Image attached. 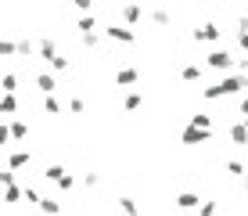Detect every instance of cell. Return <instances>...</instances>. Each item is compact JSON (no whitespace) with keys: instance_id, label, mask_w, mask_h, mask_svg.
<instances>
[{"instance_id":"1","label":"cell","mask_w":248,"mask_h":216,"mask_svg":"<svg viewBox=\"0 0 248 216\" xmlns=\"http://www.w3.org/2000/svg\"><path fill=\"white\" fill-rule=\"evenodd\" d=\"M248 86V76L245 72H227L223 80H219L216 86H205L202 90V98L205 101H219V98H234V94H241Z\"/></svg>"},{"instance_id":"2","label":"cell","mask_w":248,"mask_h":216,"mask_svg":"<svg viewBox=\"0 0 248 216\" xmlns=\"http://www.w3.org/2000/svg\"><path fill=\"white\" fill-rule=\"evenodd\" d=\"M205 65H209V68H216V72H234V68H237V58L230 54V50L216 47L209 58H205Z\"/></svg>"},{"instance_id":"3","label":"cell","mask_w":248,"mask_h":216,"mask_svg":"<svg viewBox=\"0 0 248 216\" xmlns=\"http://www.w3.org/2000/svg\"><path fill=\"white\" fill-rule=\"evenodd\" d=\"M194 40H198V43H219V40H223V29H219L216 22H205V25L194 29Z\"/></svg>"},{"instance_id":"4","label":"cell","mask_w":248,"mask_h":216,"mask_svg":"<svg viewBox=\"0 0 248 216\" xmlns=\"http://www.w3.org/2000/svg\"><path fill=\"white\" fill-rule=\"evenodd\" d=\"M105 36L112 40V43H115V40H119V43H133L137 33L130 29V25H115V22H112V25H105Z\"/></svg>"},{"instance_id":"5","label":"cell","mask_w":248,"mask_h":216,"mask_svg":"<svg viewBox=\"0 0 248 216\" xmlns=\"http://www.w3.org/2000/svg\"><path fill=\"white\" fill-rule=\"evenodd\" d=\"M32 162V151H25V148H18V151H11L7 155V162H4V169H11V173H18V169H25Z\"/></svg>"},{"instance_id":"6","label":"cell","mask_w":248,"mask_h":216,"mask_svg":"<svg viewBox=\"0 0 248 216\" xmlns=\"http://www.w3.org/2000/svg\"><path fill=\"white\" fill-rule=\"evenodd\" d=\"M209 133H212V130H202V126H187L184 133H180V141H184V144H205V141H209Z\"/></svg>"},{"instance_id":"7","label":"cell","mask_w":248,"mask_h":216,"mask_svg":"<svg viewBox=\"0 0 248 216\" xmlns=\"http://www.w3.org/2000/svg\"><path fill=\"white\" fill-rule=\"evenodd\" d=\"M4 202H7V205H18V202H25V187H18V180L4 184Z\"/></svg>"},{"instance_id":"8","label":"cell","mask_w":248,"mask_h":216,"mask_svg":"<svg viewBox=\"0 0 248 216\" xmlns=\"http://www.w3.org/2000/svg\"><path fill=\"white\" fill-rule=\"evenodd\" d=\"M36 54H40V58H44V62L50 65V62L58 58V43L50 40V36H47V40H40V43H36Z\"/></svg>"},{"instance_id":"9","label":"cell","mask_w":248,"mask_h":216,"mask_svg":"<svg viewBox=\"0 0 248 216\" xmlns=\"http://www.w3.org/2000/svg\"><path fill=\"white\" fill-rule=\"evenodd\" d=\"M32 83H36L44 94H54L58 90V76H50V72H36V76H32Z\"/></svg>"},{"instance_id":"10","label":"cell","mask_w":248,"mask_h":216,"mask_svg":"<svg viewBox=\"0 0 248 216\" xmlns=\"http://www.w3.org/2000/svg\"><path fill=\"white\" fill-rule=\"evenodd\" d=\"M227 137H230L234 144H241V148H245V144H248V126H245V123H230Z\"/></svg>"},{"instance_id":"11","label":"cell","mask_w":248,"mask_h":216,"mask_svg":"<svg viewBox=\"0 0 248 216\" xmlns=\"http://www.w3.org/2000/svg\"><path fill=\"white\" fill-rule=\"evenodd\" d=\"M176 205H180L184 213H191V209H198V205H202V198L191 195V191H184V195H176Z\"/></svg>"},{"instance_id":"12","label":"cell","mask_w":248,"mask_h":216,"mask_svg":"<svg viewBox=\"0 0 248 216\" xmlns=\"http://www.w3.org/2000/svg\"><path fill=\"white\" fill-rule=\"evenodd\" d=\"M15 112H18V98H15V94H4V101H0V116L11 119Z\"/></svg>"},{"instance_id":"13","label":"cell","mask_w":248,"mask_h":216,"mask_svg":"<svg viewBox=\"0 0 248 216\" xmlns=\"http://www.w3.org/2000/svg\"><path fill=\"white\" fill-rule=\"evenodd\" d=\"M76 29H79V36L83 33H97V18H93V15H79V18H76Z\"/></svg>"},{"instance_id":"14","label":"cell","mask_w":248,"mask_h":216,"mask_svg":"<svg viewBox=\"0 0 248 216\" xmlns=\"http://www.w3.org/2000/svg\"><path fill=\"white\" fill-rule=\"evenodd\" d=\"M140 15H144V7H140V4H126V7H123L126 25H137V22H140Z\"/></svg>"},{"instance_id":"15","label":"cell","mask_w":248,"mask_h":216,"mask_svg":"<svg viewBox=\"0 0 248 216\" xmlns=\"http://www.w3.org/2000/svg\"><path fill=\"white\" fill-rule=\"evenodd\" d=\"M119 209H123V216H140V205H137L130 195H123V198H119Z\"/></svg>"},{"instance_id":"16","label":"cell","mask_w":248,"mask_h":216,"mask_svg":"<svg viewBox=\"0 0 248 216\" xmlns=\"http://www.w3.org/2000/svg\"><path fill=\"white\" fill-rule=\"evenodd\" d=\"M115 83H119V86H133V83H137V68H119V72H115Z\"/></svg>"},{"instance_id":"17","label":"cell","mask_w":248,"mask_h":216,"mask_svg":"<svg viewBox=\"0 0 248 216\" xmlns=\"http://www.w3.org/2000/svg\"><path fill=\"white\" fill-rule=\"evenodd\" d=\"M140 101H144V94H140V90H130V94L123 98V108H126V112H137V108H140Z\"/></svg>"},{"instance_id":"18","label":"cell","mask_w":248,"mask_h":216,"mask_svg":"<svg viewBox=\"0 0 248 216\" xmlns=\"http://www.w3.org/2000/svg\"><path fill=\"white\" fill-rule=\"evenodd\" d=\"M40 213L58 216V213H62V202H58V198H40Z\"/></svg>"},{"instance_id":"19","label":"cell","mask_w":248,"mask_h":216,"mask_svg":"<svg viewBox=\"0 0 248 216\" xmlns=\"http://www.w3.org/2000/svg\"><path fill=\"white\" fill-rule=\"evenodd\" d=\"M44 112L47 116H62V101H58L54 94H44Z\"/></svg>"},{"instance_id":"20","label":"cell","mask_w":248,"mask_h":216,"mask_svg":"<svg viewBox=\"0 0 248 216\" xmlns=\"http://www.w3.org/2000/svg\"><path fill=\"white\" fill-rule=\"evenodd\" d=\"M11 137H15V141H25V137H29V123L15 119V123H11Z\"/></svg>"},{"instance_id":"21","label":"cell","mask_w":248,"mask_h":216,"mask_svg":"<svg viewBox=\"0 0 248 216\" xmlns=\"http://www.w3.org/2000/svg\"><path fill=\"white\" fill-rule=\"evenodd\" d=\"M180 76H184V83H198L202 80V65H187Z\"/></svg>"},{"instance_id":"22","label":"cell","mask_w":248,"mask_h":216,"mask_svg":"<svg viewBox=\"0 0 248 216\" xmlns=\"http://www.w3.org/2000/svg\"><path fill=\"white\" fill-rule=\"evenodd\" d=\"M0 54H4V58H15V54H18V40L7 36L4 43H0Z\"/></svg>"},{"instance_id":"23","label":"cell","mask_w":248,"mask_h":216,"mask_svg":"<svg viewBox=\"0 0 248 216\" xmlns=\"http://www.w3.org/2000/svg\"><path fill=\"white\" fill-rule=\"evenodd\" d=\"M151 22H155V25H169L173 18H169V11H166V7H155V11H151Z\"/></svg>"},{"instance_id":"24","label":"cell","mask_w":248,"mask_h":216,"mask_svg":"<svg viewBox=\"0 0 248 216\" xmlns=\"http://www.w3.org/2000/svg\"><path fill=\"white\" fill-rule=\"evenodd\" d=\"M62 173H65V166H47V169H44V180L58 184V180H62Z\"/></svg>"},{"instance_id":"25","label":"cell","mask_w":248,"mask_h":216,"mask_svg":"<svg viewBox=\"0 0 248 216\" xmlns=\"http://www.w3.org/2000/svg\"><path fill=\"white\" fill-rule=\"evenodd\" d=\"M18 90V76L15 72H4V94H15Z\"/></svg>"},{"instance_id":"26","label":"cell","mask_w":248,"mask_h":216,"mask_svg":"<svg viewBox=\"0 0 248 216\" xmlns=\"http://www.w3.org/2000/svg\"><path fill=\"white\" fill-rule=\"evenodd\" d=\"M191 126H202V130H212V116H191Z\"/></svg>"},{"instance_id":"27","label":"cell","mask_w":248,"mask_h":216,"mask_svg":"<svg viewBox=\"0 0 248 216\" xmlns=\"http://www.w3.org/2000/svg\"><path fill=\"white\" fill-rule=\"evenodd\" d=\"M68 112H72V116H83V112H87V101H83V98H72V101H68Z\"/></svg>"},{"instance_id":"28","label":"cell","mask_w":248,"mask_h":216,"mask_svg":"<svg viewBox=\"0 0 248 216\" xmlns=\"http://www.w3.org/2000/svg\"><path fill=\"white\" fill-rule=\"evenodd\" d=\"M58 187H62V191H72V187H76V177H72V173H62V180H58Z\"/></svg>"},{"instance_id":"29","label":"cell","mask_w":248,"mask_h":216,"mask_svg":"<svg viewBox=\"0 0 248 216\" xmlns=\"http://www.w3.org/2000/svg\"><path fill=\"white\" fill-rule=\"evenodd\" d=\"M40 198H44V195H40L36 187H32V184H25V202H29V205H40Z\"/></svg>"},{"instance_id":"30","label":"cell","mask_w":248,"mask_h":216,"mask_svg":"<svg viewBox=\"0 0 248 216\" xmlns=\"http://www.w3.org/2000/svg\"><path fill=\"white\" fill-rule=\"evenodd\" d=\"M65 68H68V58L65 54H58L54 62H50V72H65Z\"/></svg>"},{"instance_id":"31","label":"cell","mask_w":248,"mask_h":216,"mask_svg":"<svg viewBox=\"0 0 248 216\" xmlns=\"http://www.w3.org/2000/svg\"><path fill=\"white\" fill-rule=\"evenodd\" d=\"M216 209H219L216 202H202L198 205V216H216Z\"/></svg>"},{"instance_id":"32","label":"cell","mask_w":248,"mask_h":216,"mask_svg":"<svg viewBox=\"0 0 248 216\" xmlns=\"http://www.w3.org/2000/svg\"><path fill=\"white\" fill-rule=\"evenodd\" d=\"M72 4H76V11H79V15H90L93 11V0H72Z\"/></svg>"},{"instance_id":"33","label":"cell","mask_w":248,"mask_h":216,"mask_svg":"<svg viewBox=\"0 0 248 216\" xmlns=\"http://www.w3.org/2000/svg\"><path fill=\"white\" fill-rule=\"evenodd\" d=\"M227 173H230V177H248V173H245V166H241V162H227Z\"/></svg>"},{"instance_id":"34","label":"cell","mask_w":248,"mask_h":216,"mask_svg":"<svg viewBox=\"0 0 248 216\" xmlns=\"http://www.w3.org/2000/svg\"><path fill=\"white\" fill-rule=\"evenodd\" d=\"M83 47H97V43H101V36H97V33H83Z\"/></svg>"},{"instance_id":"35","label":"cell","mask_w":248,"mask_h":216,"mask_svg":"<svg viewBox=\"0 0 248 216\" xmlns=\"http://www.w3.org/2000/svg\"><path fill=\"white\" fill-rule=\"evenodd\" d=\"M237 47L248 54V29H237Z\"/></svg>"},{"instance_id":"36","label":"cell","mask_w":248,"mask_h":216,"mask_svg":"<svg viewBox=\"0 0 248 216\" xmlns=\"http://www.w3.org/2000/svg\"><path fill=\"white\" fill-rule=\"evenodd\" d=\"M83 184H87V187H97L101 177H97V173H83Z\"/></svg>"},{"instance_id":"37","label":"cell","mask_w":248,"mask_h":216,"mask_svg":"<svg viewBox=\"0 0 248 216\" xmlns=\"http://www.w3.org/2000/svg\"><path fill=\"white\" fill-rule=\"evenodd\" d=\"M237 68H241V72L248 76V58H237Z\"/></svg>"},{"instance_id":"38","label":"cell","mask_w":248,"mask_h":216,"mask_svg":"<svg viewBox=\"0 0 248 216\" xmlns=\"http://www.w3.org/2000/svg\"><path fill=\"white\" fill-rule=\"evenodd\" d=\"M237 108H241V116H248V94L241 98V105H237Z\"/></svg>"},{"instance_id":"39","label":"cell","mask_w":248,"mask_h":216,"mask_svg":"<svg viewBox=\"0 0 248 216\" xmlns=\"http://www.w3.org/2000/svg\"><path fill=\"white\" fill-rule=\"evenodd\" d=\"M191 4H209V0H191Z\"/></svg>"},{"instance_id":"40","label":"cell","mask_w":248,"mask_h":216,"mask_svg":"<svg viewBox=\"0 0 248 216\" xmlns=\"http://www.w3.org/2000/svg\"><path fill=\"white\" fill-rule=\"evenodd\" d=\"M245 191H248V177H245Z\"/></svg>"},{"instance_id":"41","label":"cell","mask_w":248,"mask_h":216,"mask_svg":"<svg viewBox=\"0 0 248 216\" xmlns=\"http://www.w3.org/2000/svg\"><path fill=\"white\" fill-rule=\"evenodd\" d=\"M245 18H248V7H245Z\"/></svg>"},{"instance_id":"42","label":"cell","mask_w":248,"mask_h":216,"mask_svg":"<svg viewBox=\"0 0 248 216\" xmlns=\"http://www.w3.org/2000/svg\"><path fill=\"white\" fill-rule=\"evenodd\" d=\"M245 126H248V116H245Z\"/></svg>"}]
</instances>
